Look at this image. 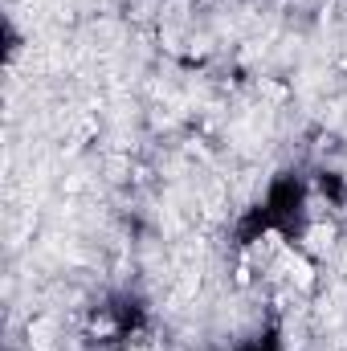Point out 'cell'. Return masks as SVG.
Here are the masks:
<instances>
[{
    "mask_svg": "<svg viewBox=\"0 0 347 351\" xmlns=\"http://www.w3.org/2000/svg\"><path fill=\"white\" fill-rule=\"evenodd\" d=\"M278 262H282V269L290 274V282L294 286H311L315 282V269H311V262H307V254H298V250H278Z\"/></svg>",
    "mask_w": 347,
    "mask_h": 351,
    "instance_id": "cell-1",
    "label": "cell"
},
{
    "mask_svg": "<svg viewBox=\"0 0 347 351\" xmlns=\"http://www.w3.org/2000/svg\"><path fill=\"white\" fill-rule=\"evenodd\" d=\"M335 245V229L331 225H315L311 233H307V250L311 254H323V250H331Z\"/></svg>",
    "mask_w": 347,
    "mask_h": 351,
    "instance_id": "cell-2",
    "label": "cell"
},
{
    "mask_svg": "<svg viewBox=\"0 0 347 351\" xmlns=\"http://www.w3.org/2000/svg\"><path fill=\"white\" fill-rule=\"evenodd\" d=\"M131 351H152V348H131Z\"/></svg>",
    "mask_w": 347,
    "mask_h": 351,
    "instance_id": "cell-3",
    "label": "cell"
},
{
    "mask_svg": "<svg viewBox=\"0 0 347 351\" xmlns=\"http://www.w3.org/2000/svg\"><path fill=\"white\" fill-rule=\"evenodd\" d=\"M344 70H347V62H344Z\"/></svg>",
    "mask_w": 347,
    "mask_h": 351,
    "instance_id": "cell-4",
    "label": "cell"
}]
</instances>
